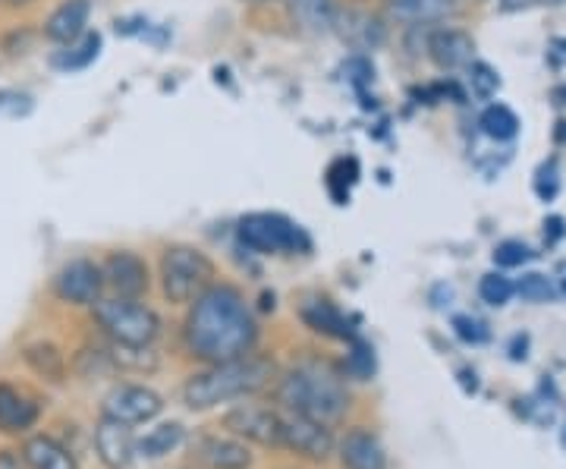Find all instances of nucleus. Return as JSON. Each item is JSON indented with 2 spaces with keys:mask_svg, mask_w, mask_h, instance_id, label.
Here are the masks:
<instances>
[{
  "mask_svg": "<svg viewBox=\"0 0 566 469\" xmlns=\"http://www.w3.org/2000/svg\"><path fill=\"white\" fill-rule=\"evenodd\" d=\"M182 337L189 353L211 366L252 353L259 344V322L237 286L211 284L192 300Z\"/></svg>",
  "mask_w": 566,
  "mask_h": 469,
  "instance_id": "nucleus-1",
  "label": "nucleus"
},
{
  "mask_svg": "<svg viewBox=\"0 0 566 469\" xmlns=\"http://www.w3.org/2000/svg\"><path fill=\"white\" fill-rule=\"evenodd\" d=\"M277 404L293 416H305L324 426L344 423L349 413V390L340 372L318 359H305L277 382Z\"/></svg>",
  "mask_w": 566,
  "mask_h": 469,
  "instance_id": "nucleus-2",
  "label": "nucleus"
},
{
  "mask_svg": "<svg viewBox=\"0 0 566 469\" xmlns=\"http://www.w3.org/2000/svg\"><path fill=\"white\" fill-rule=\"evenodd\" d=\"M277 368L268 356L245 353L240 359H227V363H211L205 372H196L186 385H182V400L189 409H214L230 400H240L249 394H259L274 382Z\"/></svg>",
  "mask_w": 566,
  "mask_h": 469,
  "instance_id": "nucleus-3",
  "label": "nucleus"
},
{
  "mask_svg": "<svg viewBox=\"0 0 566 469\" xmlns=\"http://www.w3.org/2000/svg\"><path fill=\"white\" fill-rule=\"evenodd\" d=\"M95 322L120 350H145L151 347L161 334V319L155 309H148L139 300L111 296L95 303Z\"/></svg>",
  "mask_w": 566,
  "mask_h": 469,
  "instance_id": "nucleus-4",
  "label": "nucleus"
},
{
  "mask_svg": "<svg viewBox=\"0 0 566 469\" xmlns=\"http://www.w3.org/2000/svg\"><path fill=\"white\" fill-rule=\"evenodd\" d=\"M214 284V262L196 246H167L161 256L164 296L177 306L199 300Z\"/></svg>",
  "mask_w": 566,
  "mask_h": 469,
  "instance_id": "nucleus-5",
  "label": "nucleus"
},
{
  "mask_svg": "<svg viewBox=\"0 0 566 469\" xmlns=\"http://www.w3.org/2000/svg\"><path fill=\"white\" fill-rule=\"evenodd\" d=\"M240 243L259 256H277V252H305L308 249V237L303 233V227L293 225L283 215H245L240 227Z\"/></svg>",
  "mask_w": 566,
  "mask_h": 469,
  "instance_id": "nucleus-6",
  "label": "nucleus"
},
{
  "mask_svg": "<svg viewBox=\"0 0 566 469\" xmlns=\"http://www.w3.org/2000/svg\"><path fill=\"white\" fill-rule=\"evenodd\" d=\"M223 429L262 448H281L283 413L262 404H237L223 413Z\"/></svg>",
  "mask_w": 566,
  "mask_h": 469,
  "instance_id": "nucleus-7",
  "label": "nucleus"
},
{
  "mask_svg": "<svg viewBox=\"0 0 566 469\" xmlns=\"http://www.w3.org/2000/svg\"><path fill=\"white\" fill-rule=\"evenodd\" d=\"M281 448L293 450V454H300L305 460L324 463V460L334 457L337 438H334V429L324 426V423L305 419V416H293V413H283Z\"/></svg>",
  "mask_w": 566,
  "mask_h": 469,
  "instance_id": "nucleus-8",
  "label": "nucleus"
},
{
  "mask_svg": "<svg viewBox=\"0 0 566 469\" xmlns=\"http://www.w3.org/2000/svg\"><path fill=\"white\" fill-rule=\"evenodd\" d=\"M161 409L164 400L158 390L145 388V385H120L104 397L102 416L126 423V426H142V423L158 419Z\"/></svg>",
  "mask_w": 566,
  "mask_h": 469,
  "instance_id": "nucleus-9",
  "label": "nucleus"
},
{
  "mask_svg": "<svg viewBox=\"0 0 566 469\" xmlns=\"http://www.w3.org/2000/svg\"><path fill=\"white\" fill-rule=\"evenodd\" d=\"M57 300L70 306H95L104 293V271L92 259H73L54 278Z\"/></svg>",
  "mask_w": 566,
  "mask_h": 469,
  "instance_id": "nucleus-10",
  "label": "nucleus"
},
{
  "mask_svg": "<svg viewBox=\"0 0 566 469\" xmlns=\"http://www.w3.org/2000/svg\"><path fill=\"white\" fill-rule=\"evenodd\" d=\"M104 271V286L114 290V296H126V300H139L148 293V265L145 259L120 249V252H111L107 262L102 265Z\"/></svg>",
  "mask_w": 566,
  "mask_h": 469,
  "instance_id": "nucleus-11",
  "label": "nucleus"
},
{
  "mask_svg": "<svg viewBox=\"0 0 566 469\" xmlns=\"http://www.w3.org/2000/svg\"><path fill=\"white\" fill-rule=\"evenodd\" d=\"M337 460L344 469H387V450L381 438L365 426L349 429L337 441Z\"/></svg>",
  "mask_w": 566,
  "mask_h": 469,
  "instance_id": "nucleus-12",
  "label": "nucleus"
},
{
  "mask_svg": "<svg viewBox=\"0 0 566 469\" xmlns=\"http://www.w3.org/2000/svg\"><path fill=\"white\" fill-rule=\"evenodd\" d=\"M428 58L434 61L438 70L453 73V70H465L475 61V41L460 29H431V35L424 41Z\"/></svg>",
  "mask_w": 566,
  "mask_h": 469,
  "instance_id": "nucleus-13",
  "label": "nucleus"
},
{
  "mask_svg": "<svg viewBox=\"0 0 566 469\" xmlns=\"http://www.w3.org/2000/svg\"><path fill=\"white\" fill-rule=\"evenodd\" d=\"M95 450H98V457L107 469H126L136 457L133 426L102 416V423L95 429Z\"/></svg>",
  "mask_w": 566,
  "mask_h": 469,
  "instance_id": "nucleus-14",
  "label": "nucleus"
},
{
  "mask_svg": "<svg viewBox=\"0 0 566 469\" xmlns=\"http://www.w3.org/2000/svg\"><path fill=\"white\" fill-rule=\"evenodd\" d=\"M460 10V0H387V17L400 25L434 29Z\"/></svg>",
  "mask_w": 566,
  "mask_h": 469,
  "instance_id": "nucleus-15",
  "label": "nucleus"
},
{
  "mask_svg": "<svg viewBox=\"0 0 566 469\" xmlns=\"http://www.w3.org/2000/svg\"><path fill=\"white\" fill-rule=\"evenodd\" d=\"M334 29L340 32V39L359 51H375L381 48L387 39L385 22L371 13H363V10H340L337 7V17H334Z\"/></svg>",
  "mask_w": 566,
  "mask_h": 469,
  "instance_id": "nucleus-16",
  "label": "nucleus"
},
{
  "mask_svg": "<svg viewBox=\"0 0 566 469\" xmlns=\"http://www.w3.org/2000/svg\"><path fill=\"white\" fill-rule=\"evenodd\" d=\"M92 17V3L88 0H63L61 7L44 22V39L54 44H70L85 35V25Z\"/></svg>",
  "mask_w": 566,
  "mask_h": 469,
  "instance_id": "nucleus-17",
  "label": "nucleus"
},
{
  "mask_svg": "<svg viewBox=\"0 0 566 469\" xmlns=\"http://www.w3.org/2000/svg\"><path fill=\"white\" fill-rule=\"evenodd\" d=\"M199 457L208 469H249L252 467V454L243 441L223 438V435H205L199 441Z\"/></svg>",
  "mask_w": 566,
  "mask_h": 469,
  "instance_id": "nucleus-18",
  "label": "nucleus"
},
{
  "mask_svg": "<svg viewBox=\"0 0 566 469\" xmlns=\"http://www.w3.org/2000/svg\"><path fill=\"white\" fill-rule=\"evenodd\" d=\"M22 460L29 469H80L70 448H63L61 441L51 435H32L22 445Z\"/></svg>",
  "mask_w": 566,
  "mask_h": 469,
  "instance_id": "nucleus-19",
  "label": "nucleus"
},
{
  "mask_svg": "<svg viewBox=\"0 0 566 469\" xmlns=\"http://www.w3.org/2000/svg\"><path fill=\"white\" fill-rule=\"evenodd\" d=\"M39 423V407L10 385H0V431L22 435Z\"/></svg>",
  "mask_w": 566,
  "mask_h": 469,
  "instance_id": "nucleus-20",
  "label": "nucleus"
},
{
  "mask_svg": "<svg viewBox=\"0 0 566 469\" xmlns=\"http://www.w3.org/2000/svg\"><path fill=\"white\" fill-rule=\"evenodd\" d=\"M293 20L300 22L308 32H327L334 29V17H337V3L334 0H286Z\"/></svg>",
  "mask_w": 566,
  "mask_h": 469,
  "instance_id": "nucleus-21",
  "label": "nucleus"
},
{
  "mask_svg": "<svg viewBox=\"0 0 566 469\" xmlns=\"http://www.w3.org/2000/svg\"><path fill=\"white\" fill-rule=\"evenodd\" d=\"M303 322L324 337H349L346 319L327 300H312L303 306Z\"/></svg>",
  "mask_w": 566,
  "mask_h": 469,
  "instance_id": "nucleus-22",
  "label": "nucleus"
},
{
  "mask_svg": "<svg viewBox=\"0 0 566 469\" xmlns=\"http://www.w3.org/2000/svg\"><path fill=\"white\" fill-rule=\"evenodd\" d=\"M98 51H102V35L98 32L95 35L85 32L82 39L63 44V51L54 58V66L57 70H82V66H88L98 58Z\"/></svg>",
  "mask_w": 566,
  "mask_h": 469,
  "instance_id": "nucleus-23",
  "label": "nucleus"
},
{
  "mask_svg": "<svg viewBox=\"0 0 566 469\" xmlns=\"http://www.w3.org/2000/svg\"><path fill=\"white\" fill-rule=\"evenodd\" d=\"M479 123H482V133H485L488 139H494V143H510L520 133V117L506 104H491V107H485V114H482Z\"/></svg>",
  "mask_w": 566,
  "mask_h": 469,
  "instance_id": "nucleus-24",
  "label": "nucleus"
},
{
  "mask_svg": "<svg viewBox=\"0 0 566 469\" xmlns=\"http://www.w3.org/2000/svg\"><path fill=\"white\" fill-rule=\"evenodd\" d=\"M182 438H186V429H182L180 423H164L158 429H151L145 438H142L136 450H139L142 457H164V454H170V450H177L182 445Z\"/></svg>",
  "mask_w": 566,
  "mask_h": 469,
  "instance_id": "nucleus-25",
  "label": "nucleus"
},
{
  "mask_svg": "<svg viewBox=\"0 0 566 469\" xmlns=\"http://www.w3.org/2000/svg\"><path fill=\"white\" fill-rule=\"evenodd\" d=\"M25 363L35 368L39 375H44V378L61 382L63 356L54 344H32V347L25 350Z\"/></svg>",
  "mask_w": 566,
  "mask_h": 469,
  "instance_id": "nucleus-26",
  "label": "nucleus"
},
{
  "mask_svg": "<svg viewBox=\"0 0 566 469\" xmlns=\"http://www.w3.org/2000/svg\"><path fill=\"white\" fill-rule=\"evenodd\" d=\"M465 70H469V88H472V95H475V98L488 102V98H494V95H497V88H501V76H497V70H491V66L482 61H472Z\"/></svg>",
  "mask_w": 566,
  "mask_h": 469,
  "instance_id": "nucleus-27",
  "label": "nucleus"
},
{
  "mask_svg": "<svg viewBox=\"0 0 566 469\" xmlns=\"http://www.w3.org/2000/svg\"><path fill=\"white\" fill-rule=\"evenodd\" d=\"M513 293H516V286L501 271H491V274L482 278V284H479V296H482V303H488V306H506L513 300Z\"/></svg>",
  "mask_w": 566,
  "mask_h": 469,
  "instance_id": "nucleus-28",
  "label": "nucleus"
},
{
  "mask_svg": "<svg viewBox=\"0 0 566 469\" xmlns=\"http://www.w3.org/2000/svg\"><path fill=\"white\" fill-rule=\"evenodd\" d=\"M516 286V293L526 300V303H547L551 296H554V284L547 281L545 274H538V271H532V274H523L520 278V284Z\"/></svg>",
  "mask_w": 566,
  "mask_h": 469,
  "instance_id": "nucleus-29",
  "label": "nucleus"
},
{
  "mask_svg": "<svg viewBox=\"0 0 566 469\" xmlns=\"http://www.w3.org/2000/svg\"><path fill=\"white\" fill-rule=\"evenodd\" d=\"M532 256H535V252H532L526 243H520V240H504V243L494 249V262L501 268L526 265Z\"/></svg>",
  "mask_w": 566,
  "mask_h": 469,
  "instance_id": "nucleus-30",
  "label": "nucleus"
},
{
  "mask_svg": "<svg viewBox=\"0 0 566 469\" xmlns=\"http://www.w3.org/2000/svg\"><path fill=\"white\" fill-rule=\"evenodd\" d=\"M346 368H349V375H356V378H368L371 372H375V356H371V350H368V344H363V341H356L353 344V353H349V363H346Z\"/></svg>",
  "mask_w": 566,
  "mask_h": 469,
  "instance_id": "nucleus-31",
  "label": "nucleus"
},
{
  "mask_svg": "<svg viewBox=\"0 0 566 469\" xmlns=\"http://www.w3.org/2000/svg\"><path fill=\"white\" fill-rule=\"evenodd\" d=\"M453 327H457L460 341H465V344H482L485 341V327L479 325L475 319H469V315H457Z\"/></svg>",
  "mask_w": 566,
  "mask_h": 469,
  "instance_id": "nucleus-32",
  "label": "nucleus"
},
{
  "mask_svg": "<svg viewBox=\"0 0 566 469\" xmlns=\"http://www.w3.org/2000/svg\"><path fill=\"white\" fill-rule=\"evenodd\" d=\"M0 469H29V467H25L22 454H17V450H0Z\"/></svg>",
  "mask_w": 566,
  "mask_h": 469,
  "instance_id": "nucleus-33",
  "label": "nucleus"
},
{
  "mask_svg": "<svg viewBox=\"0 0 566 469\" xmlns=\"http://www.w3.org/2000/svg\"><path fill=\"white\" fill-rule=\"evenodd\" d=\"M506 10H520V7H528V3H538V0H501Z\"/></svg>",
  "mask_w": 566,
  "mask_h": 469,
  "instance_id": "nucleus-34",
  "label": "nucleus"
},
{
  "mask_svg": "<svg viewBox=\"0 0 566 469\" xmlns=\"http://www.w3.org/2000/svg\"><path fill=\"white\" fill-rule=\"evenodd\" d=\"M0 3H7V7H25V3H32V0H0Z\"/></svg>",
  "mask_w": 566,
  "mask_h": 469,
  "instance_id": "nucleus-35",
  "label": "nucleus"
},
{
  "mask_svg": "<svg viewBox=\"0 0 566 469\" xmlns=\"http://www.w3.org/2000/svg\"><path fill=\"white\" fill-rule=\"evenodd\" d=\"M538 3H564V0H538Z\"/></svg>",
  "mask_w": 566,
  "mask_h": 469,
  "instance_id": "nucleus-36",
  "label": "nucleus"
}]
</instances>
